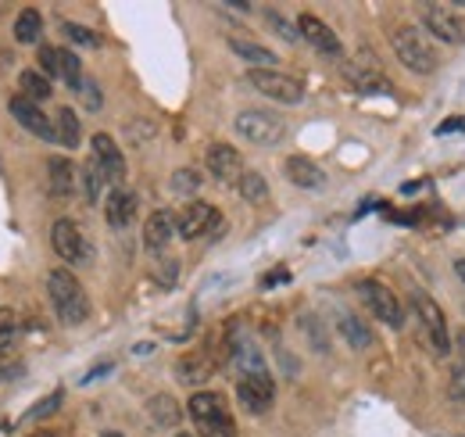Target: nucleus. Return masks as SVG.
Listing matches in <instances>:
<instances>
[{"label": "nucleus", "instance_id": "19", "mask_svg": "<svg viewBox=\"0 0 465 437\" xmlns=\"http://www.w3.org/2000/svg\"><path fill=\"white\" fill-rule=\"evenodd\" d=\"M143 412L151 416L154 426H179L183 423V405L172 398V394H151Z\"/></svg>", "mask_w": 465, "mask_h": 437}, {"label": "nucleus", "instance_id": "27", "mask_svg": "<svg viewBox=\"0 0 465 437\" xmlns=\"http://www.w3.org/2000/svg\"><path fill=\"white\" fill-rule=\"evenodd\" d=\"M347 79H351V87L355 90H362V94H387L390 90V83L383 79V72H376V69H347Z\"/></svg>", "mask_w": 465, "mask_h": 437}, {"label": "nucleus", "instance_id": "4", "mask_svg": "<svg viewBox=\"0 0 465 437\" xmlns=\"http://www.w3.org/2000/svg\"><path fill=\"white\" fill-rule=\"evenodd\" d=\"M51 248H54V255H58L61 262H69V266H76V269L94 262V248H90L86 234L72 223V218H58V223L51 227Z\"/></svg>", "mask_w": 465, "mask_h": 437}, {"label": "nucleus", "instance_id": "2", "mask_svg": "<svg viewBox=\"0 0 465 437\" xmlns=\"http://www.w3.org/2000/svg\"><path fill=\"white\" fill-rule=\"evenodd\" d=\"M390 47H394L397 62H401L408 72H415V76H433L436 65H440L433 44L426 40V33H422L419 26H397V29L390 33Z\"/></svg>", "mask_w": 465, "mask_h": 437}, {"label": "nucleus", "instance_id": "40", "mask_svg": "<svg viewBox=\"0 0 465 437\" xmlns=\"http://www.w3.org/2000/svg\"><path fill=\"white\" fill-rule=\"evenodd\" d=\"M19 373H22V366H0V380H12Z\"/></svg>", "mask_w": 465, "mask_h": 437}, {"label": "nucleus", "instance_id": "18", "mask_svg": "<svg viewBox=\"0 0 465 437\" xmlns=\"http://www.w3.org/2000/svg\"><path fill=\"white\" fill-rule=\"evenodd\" d=\"M186 412H190V419H193V423H208V419L225 416L229 408H225V398H222L218 391H197V394H190Z\"/></svg>", "mask_w": 465, "mask_h": 437}, {"label": "nucleus", "instance_id": "16", "mask_svg": "<svg viewBox=\"0 0 465 437\" xmlns=\"http://www.w3.org/2000/svg\"><path fill=\"white\" fill-rule=\"evenodd\" d=\"M104 215H108V227L111 230H126L136 215V194L129 186H115L104 201Z\"/></svg>", "mask_w": 465, "mask_h": 437}, {"label": "nucleus", "instance_id": "21", "mask_svg": "<svg viewBox=\"0 0 465 437\" xmlns=\"http://www.w3.org/2000/svg\"><path fill=\"white\" fill-rule=\"evenodd\" d=\"M47 176H51V194L54 197H72L76 194V165H72V158H51L47 161Z\"/></svg>", "mask_w": 465, "mask_h": 437}, {"label": "nucleus", "instance_id": "6", "mask_svg": "<svg viewBox=\"0 0 465 437\" xmlns=\"http://www.w3.org/2000/svg\"><path fill=\"white\" fill-rule=\"evenodd\" d=\"M358 298H362V305H365L379 323H387V326H394V330L404 326V305H401L397 294H394L390 287H383L379 280H362V284H358Z\"/></svg>", "mask_w": 465, "mask_h": 437}, {"label": "nucleus", "instance_id": "11", "mask_svg": "<svg viewBox=\"0 0 465 437\" xmlns=\"http://www.w3.org/2000/svg\"><path fill=\"white\" fill-rule=\"evenodd\" d=\"M8 111H12V119L26 129V133H33V136H40V140H58V133H54V119H47L44 115V108L37 104V101H29V97H12L8 101Z\"/></svg>", "mask_w": 465, "mask_h": 437}, {"label": "nucleus", "instance_id": "43", "mask_svg": "<svg viewBox=\"0 0 465 437\" xmlns=\"http://www.w3.org/2000/svg\"><path fill=\"white\" fill-rule=\"evenodd\" d=\"M101 437H122V433H118V430H108V433H101Z\"/></svg>", "mask_w": 465, "mask_h": 437}, {"label": "nucleus", "instance_id": "17", "mask_svg": "<svg viewBox=\"0 0 465 437\" xmlns=\"http://www.w3.org/2000/svg\"><path fill=\"white\" fill-rule=\"evenodd\" d=\"M283 172H287V179L294 183V186H301V190H326V172L312 161V158H301V154H294V158H287V165H283Z\"/></svg>", "mask_w": 465, "mask_h": 437}, {"label": "nucleus", "instance_id": "1", "mask_svg": "<svg viewBox=\"0 0 465 437\" xmlns=\"http://www.w3.org/2000/svg\"><path fill=\"white\" fill-rule=\"evenodd\" d=\"M47 294H51V305H54V312H58V319L65 326H79V323L90 319V294L76 280V273L51 269L47 273Z\"/></svg>", "mask_w": 465, "mask_h": 437}, {"label": "nucleus", "instance_id": "30", "mask_svg": "<svg viewBox=\"0 0 465 437\" xmlns=\"http://www.w3.org/2000/svg\"><path fill=\"white\" fill-rule=\"evenodd\" d=\"M83 186H86V201H90V204H97L101 194H104V186H108V176L101 172V165H97L94 158H90L86 169H83Z\"/></svg>", "mask_w": 465, "mask_h": 437}, {"label": "nucleus", "instance_id": "20", "mask_svg": "<svg viewBox=\"0 0 465 437\" xmlns=\"http://www.w3.org/2000/svg\"><path fill=\"white\" fill-rule=\"evenodd\" d=\"M229 51L237 54L241 62H248L251 69H276V54L255 40H241V37H229Z\"/></svg>", "mask_w": 465, "mask_h": 437}, {"label": "nucleus", "instance_id": "22", "mask_svg": "<svg viewBox=\"0 0 465 437\" xmlns=\"http://www.w3.org/2000/svg\"><path fill=\"white\" fill-rule=\"evenodd\" d=\"M19 87H22V97H29V101H51V94H54V83L40 72V69H22L19 72Z\"/></svg>", "mask_w": 465, "mask_h": 437}, {"label": "nucleus", "instance_id": "34", "mask_svg": "<svg viewBox=\"0 0 465 437\" xmlns=\"http://www.w3.org/2000/svg\"><path fill=\"white\" fill-rule=\"evenodd\" d=\"M458 348H461V355H458L454 366H451V398L465 401V334L458 337Z\"/></svg>", "mask_w": 465, "mask_h": 437}, {"label": "nucleus", "instance_id": "24", "mask_svg": "<svg viewBox=\"0 0 465 437\" xmlns=\"http://www.w3.org/2000/svg\"><path fill=\"white\" fill-rule=\"evenodd\" d=\"M211 362L204 359V355H186V359H179L175 362V380H183V383H190V387H200L208 376H211Z\"/></svg>", "mask_w": 465, "mask_h": 437}, {"label": "nucleus", "instance_id": "10", "mask_svg": "<svg viewBox=\"0 0 465 437\" xmlns=\"http://www.w3.org/2000/svg\"><path fill=\"white\" fill-rule=\"evenodd\" d=\"M237 398H241V405H244L251 416H262V412H269L273 401H276V383H273L269 373H248V376H241V383H237Z\"/></svg>", "mask_w": 465, "mask_h": 437}, {"label": "nucleus", "instance_id": "8", "mask_svg": "<svg viewBox=\"0 0 465 437\" xmlns=\"http://www.w3.org/2000/svg\"><path fill=\"white\" fill-rule=\"evenodd\" d=\"M222 230V218H218V208H211L208 201H190L179 215H175V234L183 241H200L208 234H218Z\"/></svg>", "mask_w": 465, "mask_h": 437}, {"label": "nucleus", "instance_id": "3", "mask_svg": "<svg viewBox=\"0 0 465 437\" xmlns=\"http://www.w3.org/2000/svg\"><path fill=\"white\" fill-rule=\"evenodd\" d=\"M248 144H258V147H276L283 136H287V122L273 111H262V108H251V111H241L237 122H232Z\"/></svg>", "mask_w": 465, "mask_h": 437}, {"label": "nucleus", "instance_id": "28", "mask_svg": "<svg viewBox=\"0 0 465 437\" xmlns=\"http://www.w3.org/2000/svg\"><path fill=\"white\" fill-rule=\"evenodd\" d=\"M237 194L244 201H251V204H265L269 201V183H265L262 172H244L241 183H237Z\"/></svg>", "mask_w": 465, "mask_h": 437}, {"label": "nucleus", "instance_id": "9", "mask_svg": "<svg viewBox=\"0 0 465 437\" xmlns=\"http://www.w3.org/2000/svg\"><path fill=\"white\" fill-rule=\"evenodd\" d=\"M412 305H415V312H419V319H422V326H426V334H429L433 351H436V355H447V351H451V334H447V319H444L440 305H436L426 291H412Z\"/></svg>", "mask_w": 465, "mask_h": 437}, {"label": "nucleus", "instance_id": "37", "mask_svg": "<svg viewBox=\"0 0 465 437\" xmlns=\"http://www.w3.org/2000/svg\"><path fill=\"white\" fill-rule=\"evenodd\" d=\"M79 94H83V104H86L90 111H101V104H104V101H101V90H97L94 83H83V87H79Z\"/></svg>", "mask_w": 465, "mask_h": 437}, {"label": "nucleus", "instance_id": "44", "mask_svg": "<svg viewBox=\"0 0 465 437\" xmlns=\"http://www.w3.org/2000/svg\"><path fill=\"white\" fill-rule=\"evenodd\" d=\"M179 437H190V433H179Z\"/></svg>", "mask_w": 465, "mask_h": 437}, {"label": "nucleus", "instance_id": "32", "mask_svg": "<svg viewBox=\"0 0 465 437\" xmlns=\"http://www.w3.org/2000/svg\"><path fill=\"white\" fill-rule=\"evenodd\" d=\"M61 79L72 87V90H79L86 79H83V62L76 58V51H69V47H61Z\"/></svg>", "mask_w": 465, "mask_h": 437}, {"label": "nucleus", "instance_id": "13", "mask_svg": "<svg viewBox=\"0 0 465 437\" xmlns=\"http://www.w3.org/2000/svg\"><path fill=\"white\" fill-rule=\"evenodd\" d=\"M90 151H94V161L101 165V172L108 176V183L118 186V183L126 179V154H122V147H118L108 133H94Z\"/></svg>", "mask_w": 465, "mask_h": 437}, {"label": "nucleus", "instance_id": "29", "mask_svg": "<svg viewBox=\"0 0 465 437\" xmlns=\"http://www.w3.org/2000/svg\"><path fill=\"white\" fill-rule=\"evenodd\" d=\"M200 183H204V179H200V172H197V169H190V165H186V169H175V172L168 176V190H172V194H179V197H193V194L200 190Z\"/></svg>", "mask_w": 465, "mask_h": 437}, {"label": "nucleus", "instance_id": "35", "mask_svg": "<svg viewBox=\"0 0 465 437\" xmlns=\"http://www.w3.org/2000/svg\"><path fill=\"white\" fill-rule=\"evenodd\" d=\"M61 401H65V391H51V394L40 398V401L22 416V419H44V416H54V412L61 408Z\"/></svg>", "mask_w": 465, "mask_h": 437}, {"label": "nucleus", "instance_id": "42", "mask_svg": "<svg viewBox=\"0 0 465 437\" xmlns=\"http://www.w3.org/2000/svg\"><path fill=\"white\" fill-rule=\"evenodd\" d=\"M33 437H65L61 430H40V433H33Z\"/></svg>", "mask_w": 465, "mask_h": 437}, {"label": "nucleus", "instance_id": "26", "mask_svg": "<svg viewBox=\"0 0 465 437\" xmlns=\"http://www.w3.org/2000/svg\"><path fill=\"white\" fill-rule=\"evenodd\" d=\"M337 326H340V337H344V341H347L355 351H362V348H369V344H372V334H369V326H365L358 316H351V312H340Z\"/></svg>", "mask_w": 465, "mask_h": 437}, {"label": "nucleus", "instance_id": "33", "mask_svg": "<svg viewBox=\"0 0 465 437\" xmlns=\"http://www.w3.org/2000/svg\"><path fill=\"white\" fill-rule=\"evenodd\" d=\"M265 26H269L273 33H280L287 44H298V40H301V29H298V26H290V22H287V15H283V12H276V8H269V12H265Z\"/></svg>", "mask_w": 465, "mask_h": 437}, {"label": "nucleus", "instance_id": "14", "mask_svg": "<svg viewBox=\"0 0 465 437\" xmlns=\"http://www.w3.org/2000/svg\"><path fill=\"white\" fill-rule=\"evenodd\" d=\"M298 29H301V40L305 44H312L319 54H340L344 47H340V37L319 19V15H298Z\"/></svg>", "mask_w": 465, "mask_h": 437}, {"label": "nucleus", "instance_id": "36", "mask_svg": "<svg viewBox=\"0 0 465 437\" xmlns=\"http://www.w3.org/2000/svg\"><path fill=\"white\" fill-rule=\"evenodd\" d=\"M40 72L51 83L61 79V47H40Z\"/></svg>", "mask_w": 465, "mask_h": 437}, {"label": "nucleus", "instance_id": "31", "mask_svg": "<svg viewBox=\"0 0 465 437\" xmlns=\"http://www.w3.org/2000/svg\"><path fill=\"white\" fill-rule=\"evenodd\" d=\"M61 37H65L69 44H76V47H101V44H104L101 33H94V29H86V26H79V22H61Z\"/></svg>", "mask_w": 465, "mask_h": 437}, {"label": "nucleus", "instance_id": "41", "mask_svg": "<svg viewBox=\"0 0 465 437\" xmlns=\"http://www.w3.org/2000/svg\"><path fill=\"white\" fill-rule=\"evenodd\" d=\"M454 273H458V280L465 284V259H458V262H454Z\"/></svg>", "mask_w": 465, "mask_h": 437}, {"label": "nucleus", "instance_id": "12", "mask_svg": "<svg viewBox=\"0 0 465 437\" xmlns=\"http://www.w3.org/2000/svg\"><path fill=\"white\" fill-rule=\"evenodd\" d=\"M204 165H208V172L218 179V183H232L237 186L241 183V176H244V161H241V151L232 147V144H211L208 151H204Z\"/></svg>", "mask_w": 465, "mask_h": 437}, {"label": "nucleus", "instance_id": "15", "mask_svg": "<svg viewBox=\"0 0 465 437\" xmlns=\"http://www.w3.org/2000/svg\"><path fill=\"white\" fill-rule=\"evenodd\" d=\"M172 234H175V211L154 208V211L147 215V223H143V244H147L151 251H165V244L172 241Z\"/></svg>", "mask_w": 465, "mask_h": 437}, {"label": "nucleus", "instance_id": "39", "mask_svg": "<svg viewBox=\"0 0 465 437\" xmlns=\"http://www.w3.org/2000/svg\"><path fill=\"white\" fill-rule=\"evenodd\" d=\"M15 337V316L12 312H0V344H8Z\"/></svg>", "mask_w": 465, "mask_h": 437}, {"label": "nucleus", "instance_id": "23", "mask_svg": "<svg viewBox=\"0 0 465 437\" xmlns=\"http://www.w3.org/2000/svg\"><path fill=\"white\" fill-rule=\"evenodd\" d=\"M54 133H58V144H65L69 151L83 144V126H79V115L72 108H58L54 115Z\"/></svg>", "mask_w": 465, "mask_h": 437}, {"label": "nucleus", "instance_id": "5", "mask_svg": "<svg viewBox=\"0 0 465 437\" xmlns=\"http://www.w3.org/2000/svg\"><path fill=\"white\" fill-rule=\"evenodd\" d=\"M248 79H251V87H255L258 94H265V97L276 101V104H301V101H305V83L294 79V76H287V72L251 69Z\"/></svg>", "mask_w": 465, "mask_h": 437}, {"label": "nucleus", "instance_id": "25", "mask_svg": "<svg viewBox=\"0 0 465 437\" xmlns=\"http://www.w3.org/2000/svg\"><path fill=\"white\" fill-rule=\"evenodd\" d=\"M40 33H44V15L37 8L19 12V19H15V40L26 44V47H33V44H40Z\"/></svg>", "mask_w": 465, "mask_h": 437}, {"label": "nucleus", "instance_id": "7", "mask_svg": "<svg viewBox=\"0 0 465 437\" xmlns=\"http://www.w3.org/2000/svg\"><path fill=\"white\" fill-rule=\"evenodd\" d=\"M419 19L426 26V33L447 47H461L465 44V22L461 15H454V8H444V4H422L419 8Z\"/></svg>", "mask_w": 465, "mask_h": 437}, {"label": "nucleus", "instance_id": "38", "mask_svg": "<svg viewBox=\"0 0 465 437\" xmlns=\"http://www.w3.org/2000/svg\"><path fill=\"white\" fill-rule=\"evenodd\" d=\"M447 133H465V115H451L436 126V136H447Z\"/></svg>", "mask_w": 465, "mask_h": 437}]
</instances>
